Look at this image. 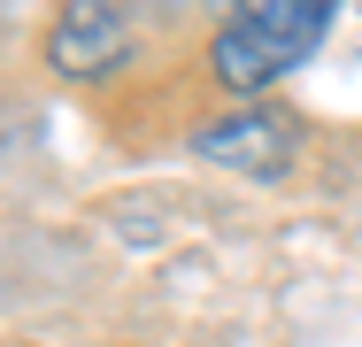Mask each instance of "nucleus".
Listing matches in <instances>:
<instances>
[{
  "label": "nucleus",
  "mask_w": 362,
  "mask_h": 347,
  "mask_svg": "<svg viewBox=\"0 0 362 347\" xmlns=\"http://www.w3.org/2000/svg\"><path fill=\"white\" fill-rule=\"evenodd\" d=\"M332 31V0H223V23L209 39V69L231 93H270L286 69H300Z\"/></svg>",
  "instance_id": "obj_1"
},
{
  "label": "nucleus",
  "mask_w": 362,
  "mask_h": 347,
  "mask_svg": "<svg viewBox=\"0 0 362 347\" xmlns=\"http://www.w3.org/2000/svg\"><path fill=\"white\" fill-rule=\"evenodd\" d=\"M193 154L216 162V170H239V178H286L293 154H300V124H293L286 108L255 101V108H231L216 124H201L193 132Z\"/></svg>",
  "instance_id": "obj_2"
},
{
  "label": "nucleus",
  "mask_w": 362,
  "mask_h": 347,
  "mask_svg": "<svg viewBox=\"0 0 362 347\" xmlns=\"http://www.w3.org/2000/svg\"><path fill=\"white\" fill-rule=\"evenodd\" d=\"M47 62L62 77H116L132 62V16L116 0H62L47 31Z\"/></svg>",
  "instance_id": "obj_3"
}]
</instances>
